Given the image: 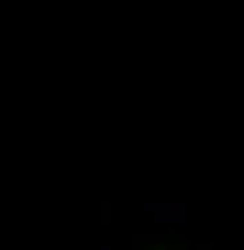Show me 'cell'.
I'll return each instance as SVG.
<instances>
[{
  "label": "cell",
  "instance_id": "cell-1",
  "mask_svg": "<svg viewBox=\"0 0 244 250\" xmlns=\"http://www.w3.org/2000/svg\"><path fill=\"white\" fill-rule=\"evenodd\" d=\"M149 213H154V218H181L186 208H175V202H149Z\"/></svg>",
  "mask_w": 244,
  "mask_h": 250
}]
</instances>
